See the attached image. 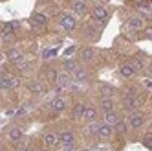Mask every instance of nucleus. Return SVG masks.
I'll return each instance as SVG.
<instances>
[{
    "instance_id": "1",
    "label": "nucleus",
    "mask_w": 152,
    "mask_h": 151,
    "mask_svg": "<svg viewBox=\"0 0 152 151\" xmlns=\"http://www.w3.org/2000/svg\"><path fill=\"white\" fill-rule=\"evenodd\" d=\"M143 124H145L143 114H141V113H136V111L128 116V122H126V125H128L130 129H139V127H143Z\"/></svg>"
},
{
    "instance_id": "2",
    "label": "nucleus",
    "mask_w": 152,
    "mask_h": 151,
    "mask_svg": "<svg viewBox=\"0 0 152 151\" xmlns=\"http://www.w3.org/2000/svg\"><path fill=\"white\" fill-rule=\"evenodd\" d=\"M59 22H61V28L64 31H73L75 26H77V20H75V17H72V15H62Z\"/></svg>"
},
{
    "instance_id": "3",
    "label": "nucleus",
    "mask_w": 152,
    "mask_h": 151,
    "mask_svg": "<svg viewBox=\"0 0 152 151\" xmlns=\"http://www.w3.org/2000/svg\"><path fill=\"white\" fill-rule=\"evenodd\" d=\"M139 103H141V100L137 98L136 94H128V96H125V100H123V105L126 107V109H130V111H136L139 107Z\"/></svg>"
},
{
    "instance_id": "4",
    "label": "nucleus",
    "mask_w": 152,
    "mask_h": 151,
    "mask_svg": "<svg viewBox=\"0 0 152 151\" xmlns=\"http://www.w3.org/2000/svg\"><path fill=\"white\" fill-rule=\"evenodd\" d=\"M70 81H72V78H70V74L68 72H57V79H55V83L59 85V89H62V87H68L70 85Z\"/></svg>"
},
{
    "instance_id": "5",
    "label": "nucleus",
    "mask_w": 152,
    "mask_h": 151,
    "mask_svg": "<svg viewBox=\"0 0 152 151\" xmlns=\"http://www.w3.org/2000/svg\"><path fill=\"white\" fill-rule=\"evenodd\" d=\"M42 142H44L46 147H55V146L59 144V138H57L55 133H46L44 138H42Z\"/></svg>"
},
{
    "instance_id": "6",
    "label": "nucleus",
    "mask_w": 152,
    "mask_h": 151,
    "mask_svg": "<svg viewBox=\"0 0 152 151\" xmlns=\"http://www.w3.org/2000/svg\"><path fill=\"white\" fill-rule=\"evenodd\" d=\"M114 133V127L112 125H108V124H99V131H97V136H101V138H108Z\"/></svg>"
},
{
    "instance_id": "7",
    "label": "nucleus",
    "mask_w": 152,
    "mask_h": 151,
    "mask_svg": "<svg viewBox=\"0 0 152 151\" xmlns=\"http://www.w3.org/2000/svg\"><path fill=\"white\" fill-rule=\"evenodd\" d=\"M83 118H84L86 122H95V118H97V109H95V107H86V105H84Z\"/></svg>"
},
{
    "instance_id": "8",
    "label": "nucleus",
    "mask_w": 152,
    "mask_h": 151,
    "mask_svg": "<svg viewBox=\"0 0 152 151\" xmlns=\"http://www.w3.org/2000/svg\"><path fill=\"white\" fill-rule=\"evenodd\" d=\"M57 138H59V144H72V142H75V136H73L72 131H62L61 135H57Z\"/></svg>"
},
{
    "instance_id": "9",
    "label": "nucleus",
    "mask_w": 152,
    "mask_h": 151,
    "mask_svg": "<svg viewBox=\"0 0 152 151\" xmlns=\"http://www.w3.org/2000/svg\"><path fill=\"white\" fill-rule=\"evenodd\" d=\"M106 17H108L106 7H103V6H97V7H94V19H97V20H101V22H104V20H106Z\"/></svg>"
},
{
    "instance_id": "10",
    "label": "nucleus",
    "mask_w": 152,
    "mask_h": 151,
    "mask_svg": "<svg viewBox=\"0 0 152 151\" xmlns=\"http://www.w3.org/2000/svg\"><path fill=\"white\" fill-rule=\"evenodd\" d=\"M22 57H24L22 52L17 50V48H11V50L7 52V59L11 61V63H20V61H22Z\"/></svg>"
},
{
    "instance_id": "11",
    "label": "nucleus",
    "mask_w": 152,
    "mask_h": 151,
    "mask_svg": "<svg viewBox=\"0 0 152 151\" xmlns=\"http://www.w3.org/2000/svg\"><path fill=\"white\" fill-rule=\"evenodd\" d=\"M51 109L55 113H62L64 109H66V100H64V98H55L51 101Z\"/></svg>"
},
{
    "instance_id": "12",
    "label": "nucleus",
    "mask_w": 152,
    "mask_h": 151,
    "mask_svg": "<svg viewBox=\"0 0 152 151\" xmlns=\"http://www.w3.org/2000/svg\"><path fill=\"white\" fill-rule=\"evenodd\" d=\"M119 122V116H117V113L115 111H110V113H104V124H108V125H115Z\"/></svg>"
},
{
    "instance_id": "13",
    "label": "nucleus",
    "mask_w": 152,
    "mask_h": 151,
    "mask_svg": "<svg viewBox=\"0 0 152 151\" xmlns=\"http://www.w3.org/2000/svg\"><path fill=\"white\" fill-rule=\"evenodd\" d=\"M128 26L132 28V30H141V28L145 26V20L141 19V17H132V19L128 20Z\"/></svg>"
},
{
    "instance_id": "14",
    "label": "nucleus",
    "mask_w": 152,
    "mask_h": 151,
    "mask_svg": "<svg viewBox=\"0 0 152 151\" xmlns=\"http://www.w3.org/2000/svg\"><path fill=\"white\" fill-rule=\"evenodd\" d=\"M72 9H73L77 15H84V13H86V4L83 2V0H75V2L72 4Z\"/></svg>"
},
{
    "instance_id": "15",
    "label": "nucleus",
    "mask_w": 152,
    "mask_h": 151,
    "mask_svg": "<svg viewBox=\"0 0 152 151\" xmlns=\"http://www.w3.org/2000/svg\"><path fill=\"white\" fill-rule=\"evenodd\" d=\"M20 138H22V129H20V127H13L11 131H9V140H11V142H18Z\"/></svg>"
},
{
    "instance_id": "16",
    "label": "nucleus",
    "mask_w": 152,
    "mask_h": 151,
    "mask_svg": "<svg viewBox=\"0 0 152 151\" xmlns=\"http://www.w3.org/2000/svg\"><path fill=\"white\" fill-rule=\"evenodd\" d=\"M31 22H35L39 26H44L48 22V19H46V15H42V13H33V15H31Z\"/></svg>"
},
{
    "instance_id": "17",
    "label": "nucleus",
    "mask_w": 152,
    "mask_h": 151,
    "mask_svg": "<svg viewBox=\"0 0 152 151\" xmlns=\"http://www.w3.org/2000/svg\"><path fill=\"white\" fill-rule=\"evenodd\" d=\"M119 74H121L123 78H132L136 72H134V68L130 67V64H121V68H119Z\"/></svg>"
},
{
    "instance_id": "18",
    "label": "nucleus",
    "mask_w": 152,
    "mask_h": 151,
    "mask_svg": "<svg viewBox=\"0 0 152 151\" xmlns=\"http://www.w3.org/2000/svg\"><path fill=\"white\" fill-rule=\"evenodd\" d=\"M83 113H84V105H83V103H77V105L73 107V111H72L73 120H81V118H83Z\"/></svg>"
},
{
    "instance_id": "19",
    "label": "nucleus",
    "mask_w": 152,
    "mask_h": 151,
    "mask_svg": "<svg viewBox=\"0 0 152 151\" xmlns=\"http://www.w3.org/2000/svg\"><path fill=\"white\" fill-rule=\"evenodd\" d=\"M97 131H99V124L97 122H88V125H86V135L97 136Z\"/></svg>"
},
{
    "instance_id": "20",
    "label": "nucleus",
    "mask_w": 152,
    "mask_h": 151,
    "mask_svg": "<svg viewBox=\"0 0 152 151\" xmlns=\"http://www.w3.org/2000/svg\"><path fill=\"white\" fill-rule=\"evenodd\" d=\"M101 111H103V113H110V111H114V103H112L110 98H103V100H101Z\"/></svg>"
},
{
    "instance_id": "21",
    "label": "nucleus",
    "mask_w": 152,
    "mask_h": 151,
    "mask_svg": "<svg viewBox=\"0 0 152 151\" xmlns=\"http://www.w3.org/2000/svg\"><path fill=\"white\" fill-rule=\"evenodd\" d=\"M72 74H73V79H75V81H86V70H84V68H79V67H77Z\"/></svg>"
},
{
    "instance_id": "22",
    "label": "nucleus",
    "mask_w": 152,
    "mask_h": 151,
    "mask_svg": "<svg viewBox=\"0 0 152 151\" xmlns=\"http://www.w3.org/2000/svg\"><path fill=\"white\" fill-rule=\"evenodd\" d=\"M29 90L33 94H42L44 92V85H42L40 81H33V83H29Z\"/></svg>"
},
{
    "instance_id": "23",
    "label": "nucleus",
    "mask_w": 152,
    "mask_h": 151,
    "mask_svg": "<svg viewBox=\"0 0 152 151\" xmlns=\"http://www.w3.org/2000/svg\"><path fill=\"white\" fill-rule=\"evenodd\" d=\"M17 28H18V22H7V24L2 28V33H4V35H9V33H13Z\"/></svg>"
},
{
    "instance_id": "24",
    "label": "nucleus",
    "mask_w": 152,
    "mask_h": 151,
    "mask_svg": "<svg viewBox=\"0 0 152 151\" xmlns=\"http://www.w3.org/2000/svg\"><path fill=\"white\" fill-rule=\"evenodd\" d=\"M81 57H83V61H92L94 59V50L92 48H84L81 52Z\"/></svg>"
},
{
    "instance_id": "25",
    "label": "nucleus",
    "mask_w": 152,
    "mask_h": 151,
    "mask_svg": "<svg viewBox=\"0 0 152 151\" xmlns=\"http://www.w3.org/2000/svg\"><path fill=\"white\" fill-rule=\"evenodd\" d=\"M62 67H64V72L70 74V72H73L75 68H77V64H75V61H70V59H68V61H64Z\"/></svg>"
},
{
    "instance_id": "26",
    "label": "nucleus",
    "mask_w": 152,
    "mask_h": 151,
    "mask_svg": "<svg viewBox=\"0 0 152 151\" xmlns=\"http://www.w3.org/2000/svg\"><path fill=\"white\" fill-rule=\"evenodd\" d=\"M46 79L48 81H55L57 79V70L55 68H48L46 70Z\"/></svg>"
},
{
    "instance_id": "27",
    "label": "nucleus",
    "mask_w": 152,
    "mask_h": 151,
    "mask_svg": "<svg viewBox=\"0 0 152 151\" xmlns=\"http://www.w3.org/2000/svg\"><path fill=\"white\" fill-rule=\"evenodd\" d=\"M114 129H115L117 133H121V135H123V133L126 131V122H123V120H119V122H117V124L114 125Z\"/></svg>"
},
{
    "instance_id": "28",
    "label": "nucleus",
    "mask_w": 152,
    "mask_h": 151,
    "mask_svg": "<svg viewBox=\"0 0 152 151\" xmlns=\"http://www.w3.org/2000/svg\"><path fill=\"white\" fill-rule=\"evenodd\" d=\"M130 67H132V68H134V72H136V70H141V68H143V63H141L139 59H132Z\"/></svg>"
},
{
    "instance_id": "29",
    "label": "nucleus",
    "mask_w": 152,
    "mask_h": 151,
    "mask_svg": "<svg viewBox=\"0 0 152 151\" xmlns=\"http://www.w3.org/2000/svg\"><path fill=\"white\" fill-rule=\"evenodd\" d=\"M75 149V142L72 144H61V151H73Z\"/></svg>"
},
{
    "instance_id": "30",
    "label": "nucleus",
    "mask_w": 152,
    "mask_h": 151,
    "mask_svg": "<svg viewBox=\"0 0 152 151\" xmlns=\"http://www.w3.org/2000/svg\"><path fill=\"white\" fill-rule=\"evenodd\" d=\"M101 92L104 94V98H110V96H112V92H114V90H112L110 87H101Z\"/></svg>"
},
{
    "instance_id": "31",
    "label": "nucleus",
    "mask_w": 152,
    "mask_h": 151,
    "mask_svg": "<svg viewBox=\"0 0 152 151\" xmlns=\"http://www.w3.org/2000/svg\"><path fill=\"white\" fill-rule=\"evenodd\" d=\"M53 56H55V50H46L44 53H42V57H44V59H48V57H53Z\"/></svg>"
},
{
    "instance_id": "32",
    "label": "nucleus",
    "mask_w": 152,
    "mask_h": 151,
    "mask_svg": "<svg viewBox=\"0 0 152 151\" xmlns=\"http://www.w3.org/2000/svg\"><path fill=\"white\" fill-rule=\"evenodd\" d=\"M143 144H145V147H150V135H147L143 138Z\"/></svg>"
},
{
    "instance_id": "33",
    "label": "nucleus",
    "mask_w": 152,
    "mask_h": 151,
    "mask_svg": "<svg viewBox=\"0 0 152 151\" xmlns=\"http://www.w3.org/2000/svg\"><path fill=\"white\" fill-rule=\"evenodd\" d=\"M20 151H31V149H20Z\"/></svg>"
}]
</instances>
